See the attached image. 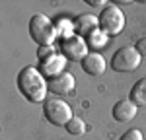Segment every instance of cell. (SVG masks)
Here are the masks:
<instances>
[{"label": "cell", "instance_id": "obj_16", "mask_svg": "<svg viewBox=\"0 0 146 140\" xmlns=\"http://www.w3.org/2000/svg\"><path fill=\"white\" fill-rule=\"evenodd\" d=\"M53 55H56L55 49H53V45H41L39 49H37V58L43 62V60H47V58H51Z\"/></svg>", "mask_w": 146, "mask_h": 140}, {"label": "cell", "instance_id": "obj_18", "mask_svg": "<svg viewBox=\"0 0 146 140\" xmlns=\"http://www.w3.org/2000/svg\"><path fill=\"white\" fill-rule=\"evenodd\" d=\"M135 47H136V51H138L142 57H146V35H144V37H140V39L136 41Z\"/></svg>", "mask_w": 146, "mask_h": 140}, {"label": "cell", "instance_id": "obj_14", "mask_svg": "<svg viewBox=\"0 0 146 140\" xmlns=\"http://www.w3.org/2000/svg\"><path fill=\"white\" fill-rule=\"evenodd\" d=\"M86 39H88V47H94V49H100V47H103L107 43V35L103 33L101 29H96V31L92 35H88Z\"/></svg>", "mask_w": 146, "mask_h": 140}, {"label": "cell", "instance_id": "obj_3", "mask_svg": "<svg viewBox=\"0 0 146 140\" xmlns=\"http://www.w3.org/2000/svg\"><path fill=\"white\" fill-rule=\"evenodd\" d=\"M43 115L55 127H66L68 123H70V119L74 117L72 115V107L64 99H60V97L47 99L45 103H43Z\"/></svg>", "mask_w": 146, "mask_h": 140}, {"label": "cell", "instance_id": "obj_5", "mask_svg": "<svg viewBox=\"0 0 146 140\" xmlns=\"http://www.w3.org/2000/svg\"><path fill=\"white\" fill-rule=\"evenodd\" d=\"M142 62V55L136 51V47H121L115 51V55L111 58V68L115 72H133L140 66Z\"/></svg>", "mask_w": 146, "mask_h": 140}, {"label": "cell", "instance_id": "obj_6", "mask_svg": "<svg viewBox=\"0 0 146 140\" xmlns=\"http://www.w3.org/2000/svg\"><path fill=\"white\" fill-rule=\"evenodd\" d=\"M60 51L68 60H74V62H82L84 58L90 55L88 51V41L80 35H72L68 39L60 41Z\"/></svg>", "mask_w": 146, "mask_h": 140}, {"label": "cell", "instance_id": "obj_13", "mask_svg": "<svg viewBox=\"0 0 146 140\" xmlns=\"http://www.w3.org/2000/svg\"><path fill=\"white\" fill-rule=\"evenodd\" d=\"M55 29H56V37L60 39H68L72 35H76V27H74V20H68V18H60L58 22L55 23Z\"/></svg>", "mask_w": 146, "mask_h": 140}, {"label": "cell", "instance_id": "obj_1", "mask_svg": "<svg viewBox=\"0 0 146 140\" xmlns=\"http://www.w3.org/2000/svg\"><path fill=\"white\" fill-rule=\"evenodd\" d=\"M18 90L22 95L31 103H45L47 92H49V82L45 80L43 72L35 66H25L18 74Z\"/></svg>", "mask_w": 146, "mask_h": 140}, {"label": "cell", "instance_id": "obj_11", "mask_svg": "<svg viewBox=\"0 0 146 140\" xmlns=\"http://www.w3.org/2000/svg\"><path fill=\"white\" fill-rule=\"evenodd\" d=\"M74 86H76L74 76H72L70 72H64V74H60V76L49 80V92L56 93V95H66V93H70L74 90Z\"/></svg>", "mask_w": 146, "mask_h": 140}, {"label": "cell", "instance_id": "obj_10", "mask_svg": "<svg viewBox=\"0 0 146 140\" xmlns=\"http://www.w3.org/2000/svg\"><path fill=\"white\" fill-rule=\"evenodd\" d=\"M136 111H138V105L133 103L131 99H119L113 105V119L119 123H129L136 117Z\"/></svg>", "mask_w": 146, "mask_h": 140}, {"label": "cell", "instance_id": "obj_15", "mask_svg": "<svg viewBox=\"0 0 146 140\" xmlns=\"http://www.w3.org/2000/svg\"><path fill=\"white\" fill-rule=\"evenodd\" d=\"M66 130L70 134H74V136H80V134L86 132V125H84V121H82L80 117H72L70 123L66 125Z\"/></svg>", "mask_w": 146, "mask_h": 140}, {"label": "cell", "instance_id": "obj_19", "mask_svg": "<svg viewBox=\"0 0 146 140\" xmlns=\"http://www.w3.org/2000/svg\"><path fill=\"white\" fill-rule=\"evenodd\" d=\"M88 4L90 6H103V8L107 6V2H103V0H88Z\"/></svg>", "mask_w": 146, "mask_h": 140}, {"label": "cell", "instance_id": "obj_9", "mask_svg": "<svg viewBox=\"0 0 146 140\" xmlns=\"http://www.w3.org/2000/svg\"><path fill=\"white\" fill-rule=\"evenodd\" d=\"M74 27H76V35L80 37H88L92 35L96 29H100V16L94 14H80L78 18L74 20Z\"/></svg>", "mask_w": 146, "mask_h": 140}, {"label": "cell", "instance_id": "obj_8", "mask_svg": "<svg viewBox=\"0 0 146 140\" xmlns=\"http://www.w3.org/2000/svg\"><path fill=\"white\" fill-rule=\"evenodd\" d=\"M82 68L90 76H101L107 70V60H105V57L101 53L94 51V53H90L88 57L82 60Z\"/></svg>", "mask_w": 146, "mask_h": 140}, {"label": "cell", "instance_id": "obj_12", "mask_svg": "<svg viewBox=\"0 0 146 140\" xmlns=\"http://www.w3.org/2000/svg\"><path fill=\"white\" fill-rule=\"evenodd\" d=\"M129 99H131L133 103H136L138 107H140V105H146V76L140 78V80L133 86L131 97H129Z\"/></svg>", "mask_w": 146, "mask_h": 140}, {"label": "cell", "instance_id": "obj_7", "mask_svg": "<svg viewBox=\"0 0 146 140\" xmlns=\"http://www.w3.org/2000/svg\"><path fill=\"white\" fill-rule=\"evenodd\" d=\"M66 60L68 58L64 55H53L51 58H47V60H43L39 64V70L43 72V76L49 78V80L56 78V76H60V74L66 72Z\"/></svg>", "mask_w": 146, "mask_h": 140}, {"label": "cell", "instance_id": "obj_2", "mask_svg": "<svg viewBox=\"0 0 146 140\" xmlns=\"http://www.w3.org/2000/svg\"><path fill=\"white\" fill-rule=\"evenodd\" d=\"M29 35L37 45H53L56 39L55 23L47 18L45 14H33L29 20Z\"/></svg>", "mask_w": 146, "mask_h": 140}, {"label": "cell", "instance_id": "obj_4", "mask_svg": "<svg viewBox=\"0 0 146 140\" xmlns=\"http://www.w3.org/2000/svg\"><path fill=\"white\" fill-rule=\"evenodd\" d=\"M125 27V14L119 4H107L100 14V29L107 37L119 35Z\"/></svg>", "mask_w": 146, "mask_h": 140}, {"label": "cell", "instance_id": "obj_17", "mask_svg": "<svg viewBox=\"0 0 146 140\" xmlns=\"http://www.w3.org/2000/svg\"><path fill=\"white\" fill-rule=\"evenodd\" d=\"M119 140H144V136H142V132H140L138 128H131V130H127Z\"/></svg>", "mask_w": 146, "mask_h": 140}]
</instances>
